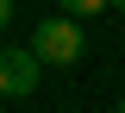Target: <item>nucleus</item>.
<instances>
[{
  "label": "nucleus",
  "mask_w": 125,
  "mask_h": 113,
  "mask_svg": "<svg viewBox=\"0 0 125 113\" xmlns=\"http://www.w3.org/2000/svg\"><path fill=\"white\" fill-rule=\"evenodd\" d=\"M31 50H38L44 63H56V69H69V63H81V50H88V32H81V19H69V13H56V19H44V25L31 32Z\"/></svg>",
  "instance_id": "obj_1"
},
{
  "label": "nucleus",
  "mask_w": 125,
  "mask_h": 113,
  "mask_svg": "<svg viewBox=\"0 0 125 113\" xmlns=\"http://www.w3.org/2000/svg\"><path fill=\"white\" fill-rule=\"evenodd\" d=\"M38 75H44V57H38L31 44H0V94L6 100L38 94Z\"/></svg>",
  "instance_id": "obj_2"
},
{
  "label": "nucleus",
  "mask_w": 125,
  "mask_h": 113,
  "mask_svg": "<svg viewBox=\"0 0 125 113\" xmlns=\"http://www.w3.org/2000/svg\"><path fill=\"white\" fill-rule=\"evenodd\" d=\"M56 6H62L69 19H94V13H106L113 0H56Z\"/></svg>",
  "instance_id": "obj_3"
},
{
  "label": "nucleus",
  "mask_w": 125,
  "mask_h": 113,
  "mask_svg": "<svg viewBox=\"0 0 125 113\" xmlns=\"http://www.w3.org/2000/svg\"><path fill=\"white\" fill-rule=\"evenodd\" d=\"M6 19H13V0H0V32H6Z\"/></svg>",
  "instance_id": "obj_4"
},
{
  "label": "nucleus",
  "mask_w": 125,
  "mask_h": 113,
  "mask_svg": "<svg viewBox=\"0 0 125 113\" xmlns=\"http://www.w3.org/2000/svg\"><path fill=\"white\" fill-rule=\"evenodd\" d=\"M113 6H119V13H125V0H113Z\"/></svg>",
  "instance_id": "obj_5"
},
{
  "label": "nucleus",
  "mask_w": 125,
  "mask_h": 113,
  "mask_svg": "<svg viewBox=\"0 0 125 113\" xmlns=\"http://www.w3.org/2000/svg\"><path fill=\"white\" fill-rule=\"evenodd\" d=\"M113 113H125V100H119V107H113Z\"/></svg>",
  "instance_id": "obj_6"
}]
</instances>
